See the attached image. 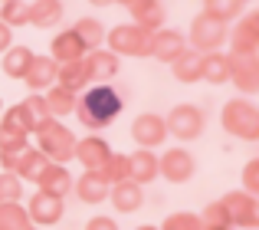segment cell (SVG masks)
Instances as JSON below:
<instances>
[{
	"label": "cell",
	"mask_w": 259,
	"mask_h": 230,
	"mask_svg": "<svg viewBox=\"0 0 259 230\" xmlns=\"http://www.w3.org/2000/svg\"><path fill=\"white\" fill-rule=\"evenodd\" d=\"M0 115H4V99H0Z\"/></svg>",
	"instance_id": "cell-46"
},
{
	"label": "cell",
	"mask_w": 259,
	"mask_h": 230,
	"mask_svg": "<svg viewBox=\"0 0 259 230\" xmlns=\"http://www.w3.org/2000/svg\"><path fill=\"white\" fill-rule=\"evenodd\" d=\"M105 43H108V53L115 56H148V43H151V33L141 30L135 23H121L115 30L105 33Z\"/></svg>",
	"instance_id": "cell-6"
},
{
	"label": "cell",
	"mask_w": 259,
	"mask_h": 230,
	"mask_svg": "<svg viewBox=\"0 0 259 230\" xmlns=\"http://www.w3.org/2000/svg\"><path fill=\"white\" fill-rule=\"evenodd\" d=\"M243 191L253 194V198H256V191H259V161L256 158L243 168Z\"/></svg>",
	"instance_id": "cell-38"
},
{
	"label": "cell",
	"mask_w": 259,
	"mask_h": 230,
	"mask_svg": "<svg viewBox=\"0 0 259 230\" xmlns=\"http://www.w3.org/2000/svg\"><path fill=\"white\" fill-rule=\"evenodd\" d=\"M187 50V36L171 30V26H161L151 33V43H148V56L158 59V63H174L181 53Z\"/></svg>",
	"instance_id": "cell-13"
},
{
	"label": "cell",
	"mask_w": 259,
	"mask_h": 230,
	"mask_svg": "<svg viewBox=\"0 0 259 230\" xmlns=\"http://www.w3.org/2000/svg\"><path fill=\"white\" fill-rule=\"evenodd\" d=\"M223 128H227L233 138H243V141H256L259 138V109L253 99H230L223 105V115H220Z\"/></svg>",
	"instance_id": "cell-3"
},
{
	"label": "cell",
	"mask_w": 259,
	"mask_h": 230,
	"mask_svg": "<svg viewBox=\"0 0 259 230\" xmlns=\"http://www.w3.org/2000/svg\"><path fill=\"white\" fill-rule=\"evenodd\" d=\"M125 109V99L112 89V86H89L76 99V115L89 132H102L108 128Z\"/></svg>",
	"instance_id": "cell-1"
},
{
	"label": "cell",
	"mask_w": 259,
	"mask_h": 230,
	"mask_svg": "<svg viewBox=\"0 0 259 230\" xmlns=\"http://www.w3.org/2000/svg\"><path fill=\"white\" fill-rule=\"evenodd\" d=\"M121 69V59L108 50H89L82 56V72L89 86H105L108 79H115Z\"/></svg>",
	"instance_id": "cell-11"
},
{
	"label": "cell",
	"mask_w": 259,
	"mask_h": 230,
	"mask_svg": "<svg viewBox=\"0 0 259 230\" xmlns=\"http://www.w3.org/2000/svg\"><path fill=\"white\" fill-rule=\"evenodd\" d=\"M200 224H213V227H230V217H227V207L220 204V201H210L207 207H203L200 214Z\"/></svg>",
	"instance_id": "cell-37"
},
{
	"label": "cell",
	"mask_w": 259,
	"mask_h": 230,
	"mask_svg": "<svg viewBox=\"0 0 259 230\" xmlns=\"http://www.w3.org/2000/svg\"><path fill=\"white\" fill-rule=\"evenodd\" d=\"M63 13H66L63 0H36V4H30V26L53 30L63 23Z\"/></svg>",
	"instance_id": "cell-23"
},
{
	"label": "cell",
	"mask_w": 259,
	"mask_h": 230,
	"mask_svg": "<svg viewBox=\"0 0 259 230\" xmlns=\"http://www.w3.org/2000/svg\"><path fill=\"white\" fill-rule=\"evenodd\" d=\"M220 204L227 207L230 227H243V230H256L259 227V204L253 194L246 191H230L227 198H220Z\"/></svg>",
	"instance_id": "cell-9"
},
{
	"label": "cell",
	"mask_w": 259,
	"mask_h": 230,
	"mask_svg": "<svg viewBox=\"0 0 259 230\" xmlns=\"http://www.w3.org/2000/svg\"><path fill=\"white\" fill-rule=\"evenodd\" d=\"M112 4H121V7H132V4H138V0H112Z\"/></svg>",
	"instance_id": "cell-43"
},
{
	"label": "cell",
	"mask_w": 259,
	"mask_h": 230,
	"mask_svg": "<svg viewBox=\"0 0 259 230\" xmlns=\"http://www.w3.org/2000/svg\"><path fill=\"white\" fill-rule=\"evenodd\" d=\"M72 184H76V178H72V171L66 165H50L43 174H39L36 187L43 194H53V198H66V194L72 191Z\"/></svg>",
	"instance_id": "cell-19"
},
{
	"label": "cell",
	"mask_w": 259,
	"mask_h": 230,
	"mask_svg": "<svg viewBox=\"0 0 259 230\" xmlns=\"http://www.w3.org/2000/svg\"><path fill=\"white\" fill-rule=\"evenodd\" d=\"M164 128H167V135L177 138V141H197L203 135V128H207V115H203L200 105L181 102V105H174V109L167 112Z\"/></svg>",
	"instance_id": "cell-4"
},
{
	"label": "cell",
	"mask_w": 259,
	"mask_h": 230,
	"mask_svg": "<svg viewBox=\"0 0 259 230\" xmlns=\"http://www.w3.org/2000/svg\"><path fill=\"white\" fill-rule=\"evenodd\" d=\"M56 86H59V89L76 92V96L82 89H89L85 72H82V63H66V66H59V69H56Z\"/></svg>",
	"instance_id": "cell-30"
},
{
	"label": "cell",
	"mask_w": 259,
	"mask_h": 230,
	"mask_svg": "<svg viewBox=\"0 0 259 230\" xmlns=\"http://www.w3.org/2000/svg\"><path fill=\"white\" fill-rule=\"evenodd\" d=\"M43 99H46V109H50V119H66V115H72L76 112V92H69V89H59V86H50V89L43 92Z\"/></svg>",
	"instance_id": "cell-26"
},
{
	"label": "cell",
	"mask_w": 259,
	"mask_h": 230,
	"mask_svg": "<svg viewBox=\"0 0 259 230\" xmlns=\"http://www.w3.org/2000/svg\"><path fill=\"white\" fill-rule=\"evenodd\" d=\"M108 201L115 204L118 214H135L145 204V191H141V184H135V181H118V184H112V191H108Z\"/></svg>",
	"instance_id": "cell-20"
},
{
	"label": "cell",
	"mask_w": 259,
	"mask_h": 230,
	"mask_svg": "<svg viewBox=\"0 0 259 230\" xmlns=\"http://www.w3.org/2000/svg\"><path fill=\"white\" fill-rule=\"evenodd\" d=\"M243 0H203V13L213 20H220V23H233L236 17H243Z\"/></svg>",
	"instance_id": "cell-29"
},
{
	"label": "cell",
	"mask_w": 259,
	"mask_h": 230,
	"mask_svg": "<svg viewBox=\"0 0 259 230\" xmlns=\"http://www.w3.org/2000/svg\"><path fill=\"white\" fill-rule=\"evenodd\" d=\"M89 53V46L79 40V33L76 30H63V33H56L53 36V43H50V59L56 66H66V63H82V56Z\"/></svg>",
	"instance_id": "cell-15"
},
{
	"label": "cell",
	"mask_w": 259,
	"mask_h": 230,
	"mask_svg": "<svg viewBox=\"0 0 259 230\" xmlns=\"http://www.w3.org/2000/svg\"><path fill=\"white\" fill-rule=\"evenodd\" d=\"M23 201V181L13 171H0V204H20Z\"/></svg>",
	"instance_id": "cell-35"
},
{
	"label": "cell",
	"mask_w": 259,
	"mask_h": 230,
	"mask_svg": "<svg viewBox=\"0 0 259 230\" xmlns=\"http://www.w3.org/2000/svg\"><path fill=\"white\" fill-rule=\"evenodd\" d=\"M33 56L36 53L30 50V46H10V50L4 53V59H0V69H4L7 79H23L26 69H30Z\"/></svg>",
	"instance_id": "cell-25"
},
{
	"label": "cell",
	"mask_w": 259,
	"mask_h": 230,
	"mask_svg": "<svg viewBox=\"0 0 259 230\" xmlns=\"http://www.w3.org/2000/svg\"><path fill=\"white\" fill-rule=\"evenodd\" d=\"M230 53H259V13L249 10L246 17H236V26L227 33Z\"/></svg>",
	"instance_id": "cell-12"
},
{
	"label": "cell",
	"mask_w": 259,
	"mask_h": 230,
	"mask_svg": "<svg viewBox=\"0 0 259 230\" xmlns=\"http://www.w3.org/2000/svg\"><path fill=\"white\" fill-rule=\"evenodd\" d=\"M4 7H7V0H0V13H4Z\"/></svg>",
	"instance_id": "cell-45"
},
{
	"label": "cell",
	"mask_w": 259,
	"mask_h": 230,
	"mask_svg": "<svg viewBox=\"0 0 259 230\" xmlns=\"http://www.w3.org/2000/svg\"><path fill=\"white\" fill-rule=\"evenodd\" d=\"M56 69L59 66L53 63L50 56H33V63H30V69H26V76H23V83L30 86L33 92H46L50 86H56Z\"/></svg>",
	"instance_id": "cell-22"
},
{
	"label": "cell",
	"mask_w": 259,
	"mask_h": 230,
	"mask_svg": "<svg viewBox=\"0 0 259 230\" xmlns=\"http://www.w3.org/2000/svg\"><path fill=\"white\" fill-rule=\"evenodd\" d=\"M0 23H7L10 30L30 26V4H23V0H7L4 13H0Z\"/></svg>",
	"instance_id": "cell-33"
},
{
	"label": "cell",
	"mask_w": 259,
	"mask_h": 230,
	"mask_svg": "<svg viewBox=\"0 0 259 230\" xmlns=\"http://www.w3.org/2000/svg\"><path fill=\"white\" fill-rule=\"evenodd\" d=\"M227 33L230 26L220 23V20L207 17V13H197L194 20H190V36H187V46L194 53H220L223 46H227Z\"/></svg>",
	"instance_id": "cell-5"
},
{
	"label": "cell",
	"mask_w": 259,
	"mask_h": 230,
	"mask_svg": "<svg viewBox=\"0 0 259 230\" xmlns=\"http://www.w3.org/2000/svg\"><path fill=\"white\" fill-rule=\"evenodd\" d=\"M230 56V83L240 89L243 99L259 92V53H227Z\"/></svg>",
	"instance_id": "cell-7"
},
{
	"label": "cell",
	"mask_w": 259,
	"mask_h": 230,
	"mask_svg": "<svg viewBox=\"0 0 259 230\" xmlns=\"http://www.w3.org/2000/svg\"><path fill=\"white\" fill-rule=\"evenodd\" d=\"M33 138H36V151H43L53 165H69L72 155H76V135L63 125L59 119H46L43 125L33 128Z\"/></svg>",
	"instance_id": "cell-2"
},
{
	"label": "cell",
	"mask_w": 259,
	"mask_h": 230,
	"mask_svg": "<svg viewBox=\"0 0 259 230\" xmlns=\"http://www.w3.org/2000/svg\"><path fill=\"white\" fill-rule=\"evenodd\" d=\"M26 214H30V224L33 227H53V224H59L63 220V214H66V204H63V198H53V194H43V191H36L30 198V204H26Z\"/></svg>",
	"instance_id": "cell-14"
},
{
	"label": "cell",
	"mask_w": 259,
	"mask_h": 230,
	"mask_svg": "<svg viewBox=\"0 0 259 230\" xmlns=\"http://www.w3.org/2000/svg\"><path fill=\"white\" fill-rule=\"evenodd\" d=\"M128 13H132V23L148 30V33L164 26V4L161 0H138V4L128 7Z\"/></svg>",
	"instance_id": "cell-21"
},
{
	"label": "cell",
	"mask_w": 259,
	"mask_h": 230,
	"mask_svg": "<svg viewBox=\"0 0 259 230\" xmlns=\"http://www.w3.org/2000/svg\"><path fill=\"white\" fill-rule=\"evenodd\" d=\"M135 230H158L154 224H141V227H135Z\"/></svg>",
	"instance_id": "cell-44"
},
{
	"label": "cell",
	"mask_w": 259,
	"mask_h": 230,
	"mask_svg": "<svg viewBox=\"0 0 259 230\" xmlns=\"http://www.w3.org/2000/svg\"><path fill=\"white\" fill-rule=\"evenodd\" d=\"M200 79H207L210 86L230 83V56L227 53H203L200 56Z\"/></svg>",
	"instance_id": "cell-24"
},
{
	"label": "cell",
	"mask_w": 259,
	"mask_h": 230,
	"mask_svg": "<svg viewBox=\"0 0 259 230\" xmlns=\"http://www.w3.org/2000/svg\"><path fill=\"white\" fill-rule=\"evenodd\" d=\"M171 72L181 83H187V86H194V83H200V53H194L187 46V50L181 53V56L171 63Z\"/></svg>",
	"instance_id": "cell-27"
},
{
	"label": "cell",
	"mask_w": 259,
	"mask_h": 230,
	"mask_svg": "<svg viewBox=\"0 0 259 230\" xmlns=\"http://www.w3.org/2000/svg\"><path fill=\"white\" fill-rule=\"evenodd\" d=\"M30 230H43V227H30Z\"/></svg>",
	"instance_id": "cell-48"
},
{
	"label": "cell",
	"mask_w": 259,
	"mask_h": 230,
	"mask_svg": "<svg viewBox=\"0 0 259 230\" xmlns=\"http://www.w3.org/2000/svg\"><path fill=\"white\" fill-rule=\"evenodd\" d=\"M20 109H23V119H26V125H30V132H33L36 125H43L46 119H50V109H46L43 92H30V96L20 102Z\"/></svg>",
	"instance_id": "cell-31"
},
{
	"label": "cell",
	"mask_w": 259,
	"mask_h": 230,
	"mask_svg": "<svg viewBox=\"0 0 259 230\" xmlns=\"http://www.w3.org/2000/svg\"><path fill=\"white\" fill-rule=\"evenodd\" d=\"M72 30L79 33V40H82L89 50H102V43H105V33H108L105 23H102L99 17H82L76 26H72Z\"/></svg>",
	"instance_id": "cell-28"
},
{
	"label": "cell",
	"mask_w": 259,
	"mask_h": 230,
	"mask_svg": "<svg viewBox=\"0 0 259 230\" xmlns=\"http://www.w3.org/2000/svg\"><path fill=\"white\" fill-rule=\"evenodd\" d=\"M89 4H92V7H108L112 0H89Z\"/></svg>",
	"instance_id": "cell-42"
},
{
	"label": "cell",
	"mask_w": 259,
	"mask_h": 230,
	"mask_svg": "<svg viewBox=\"0 0 259 230\" xmlns=\"http://www.w3.org/2000/svg\"><path fill=\"white\" fill-rule=\"evenodd\" d=\"M200 230H233V227H213V224H200Z\"/></svg>",
	"instance_id": "cell-41"
},
{
	"label": "cell",
	"mask_w": 259,
	"mask_h": 230,
	"mask_svg": "<svg viewBox=\"0 0 259 230\" xmlns=\"http://www.w3.org/2000/svg\"><path fill=\"white\" fill-rule=\"evenodd\" d=\"M132 138L138 148H148V151H154L158 145H164L167 141V128H164V115L158 112H138L132 122Z\"/></svg>",
	"instance_id": "cell-10"
},
{
	"label": "cell",
	"mask_w": 259,
	"mask_h": 230,
	"mask_svg": "<svg viewBox=\"0 0 259 230\" xmlns=\"http://www.w3.org/2000/svg\"><path fill=\"white\" fill-rule=\"evenodd\" d=\"M158 178V155L148 151V148H138V151L128 155V181H135V184H151V181Z\"/></svg>",
	"instance_id": "cell-18"
},
{
	"label": "cell",
	"mask_w": 259,
	"mask_h": 230,
	"mask_svg": "<svg viewBox=\"0 0 259 230\" xmlns=\"http://www.w3.org/2000/svg\"><path fill=\"white\" fill-rule=\"evenodd\" d=\"M197 174V158L184 145L167 148L164 155H158V178H167L171 184H187Z\"/></svg>",
	"instance_id": "cell-8"
},
{
	"label": "cell",
	"mask_w": 259,
	"mask_h": 230,
	"mask_svg": "<svg viewBox=\"0 0 259 230\" xmlns=\"http://www.w3.org/2000/svg\"><path fill=\"white\" fill-rule=\"evenodd\" d=\"M102 178L108 181V184H118V181H128V155L121 151H112L108 155V161L102 165Z\"/></svg>",
	"instance_id": "cell-34"
},
{
	"label": "cell",
	"mask_w": 259,
	"mask_h": 230,
	"mask_svg": "<svg viewBox=\"0 0 259 230\" xmlns=\"http://www.w3.org/2000/svg\"><path fill=\"white\" fill-rule=\"evenodd\" d=\"M108 155H112V148H108V141L99 138V135L76 138V155H72V158H76L85 171H102V165L108 161Z\"/></svg>",
	"instance_id": "cell-16"
},
{
	"label": "cell",
	"mask_w": 259,
	"mask_h": 230,
	"mask_svg": "<svg viewBox=\"0 0 259 230\" xmlns=\"http://www.w3.org/2000/svg\"><path fill=\"white\" fill-rule=\"evenodd\" d=\"M72 191L79 194V201L82 204H105L108 201V191H112V184H108L105 178H102L99 171H85L82 178H76V184H72Z\"/></svg>",
	"instance_id": "cell-17"
},
{
	"label": "cell",
	"mask_w": 259,
	"mask_h": 230,
	"mask_svg": "<svg viewBox=\"0 0 259 230\" xmlns=\"http://www.w3.org/2000/svg\"><path fill=\"white\" fill-rule=\"evenodd\" d=\"M30 214L23 204H0V230H30Z\"/></svg>",
	"instance_id": "cell-32"
},
{
	"label": "cell",
	"mask_w": 259,
	"mask_h": 230,
	"mask_svg": "<svg viewBox=\"0 0 259 230\" xmlns=\"http://www.w3.org/2000/svg\"><path fill=\"white\" fill-rule=\"evenodd\" d=\"M85 230H118V224H115V217H92Z\"/></svg>",
	"instance_id": "cell-39"
},
{
	"label": "cell",
	"mask_w": 259,
	"mask_h": 230,
	"mask_svg": "<svg viewBox=\"0 0 259 230\" xmlns=\"http://www.w3.org/2000/svg\"><path fill=\"white\" fill-rule=\"evenodd\" d=\"M10 46H13V30L7 23H0V56H4Z\"/></svg>",
	"instance_id": "cell-40"
},
{
	"label": "cell",
	"mask_w": 259,
	"mask_h": 230,
	"mask_svg": "<svg viewBox=\"0 0 259 230\" xmlns=\"http://www.w3.org/2000/svg\"><path fill=\"white\" fill-rule=\"evenodd\" d=\"M243 4H256V0H243Z\"/></svg>",
	"instance_id": "cell-47"
},
{
	"label": "cell",
	"mask_w": 259,
	"mask_h": 230,
	"mask_svg": "<svg viewBox=\"0 0 259 230\" xmlns=\"http://www.w3.org/2000/svg\"><path fill=\"white\" fill-rule=\"evenodd\" d=\"M158 230H200V217H197V214H190V211H177Z\"/></svg>",
	"instance_id": "cell-36"
}]
</instances>
